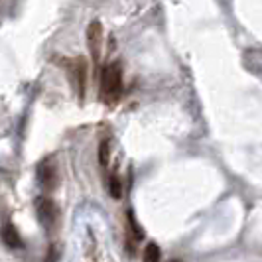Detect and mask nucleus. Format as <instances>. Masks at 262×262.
<instances>
[{"mask_svg": "<svg viewBox=\"0 0 262 262\" xmlns=\"http://www.w3.org/2000/svg\"><path fill=\"white\" fill-rule=\"evenodd\" d=\"M122 93V67L120 61L108 63L101 73V101L105 105H114Z\"/></svg>", "mask_w": 262, "mask_h": 262, "instance_id": "nucleus-1", "label": "nucleus"}, {"mask_svg": "<svg viewBox=\"0 0 262 262\" xmlns=\"http://www.w3.org/2000/svg\"><path fill=\"white\" fill-rule=\"evenodd\" d=\"M67 75L71 79V85L77 91V97L83 99L85 97V89H87V75H89V63L85 57H73V59H65L63 61Z\"/></svg>", "mask_w": 262, "mask_h": 262, "instance_id": "nucleus-2", "label": "nucleus"}, {"mask_svg": "<svg viewBox=\"0 0 262 262\" xmlns=\"http://www.w3.org/2000/svg\"><path fill=\"white\" fill-rule=\"evenodd\" d=\"M38 180L46 191H55L59 185V172L53 158H46L38 166Z\"/></svg>", "mask_w": 262, "mask_h": 262, "instance_id": "nucleus-3", "label": "nucleus"}, {"mask_svg": "<svg viewBox=\"0 0 262 262\" xmlns=\"http://www.w3.org/2000/svg\"><path fill=\"white\" fill-rule=\"evenodd\" d=\"M103 24L99 20H93L87 28V46H89V52H91V57H93V63L99 65L101 61V50H103Z\"/></svg>", "mask_w": 262, "mask_h": 262, "instance_id": "nucleus-4", "label": "nucleus"}, {"mask_svg": "<svg viewBox=\"0 0 262 262\" xmlns=\"http://www.w3.org/2000/svg\"><path fill=\"white\" fill-rule=\"evenodd\" d=\"M36 209H38V217L42 221V225L46 227H53L57 223L59 217V209L55 205V201L52 197H40L36 201Z\"/></svg>", "mask_w": 262, "mask_h": 262, "instance_id": "nucleus-5", "label": "nucleus"}, {"mask_svg": "<svg viewBox=\"0 0 262 262\" xmlns=\"http://www.w3.org/2000/svg\"><path fill=\"white\" fill-rule=\"evenodd\" d=\"M2 238H4L6 246H10V248H22V244H24L22 238H20V235H18V229H16L14 225H6V227H4Z\"/></svg>", "mask_w": 262, "mask_h": 262, "instance_id": "nucleus-6", "label": "nucleus"}, {"mask_svg": "<svg viewBox=\"0 0 262 262\" xmlns=\"http://www.w3.org/2000/svg\"><path fill=\"white\" fill-rule=\"evenodd\" d=\"M162 258V250L156 242H148L144 248V262H160Z\"/></svg>", "mask_w": 262, "mask_h": 262, "instance_id": "nucleus-7", "label": "nucleus"}, {"mask_svg": "<svg viewBox=\"0 0 262 262\" xmlns=\"http://www.w3.org/2000/svg\"><path fill=\"white\" fill-rule=\"evenodd\" d=\"M108 191H110V197H112V199H120V197H122V183H120V178H118L116 174L110 176Z\"/></svg>", "mask_w": 262, "mask_h": 262, "instance_id": "nucleus-8", "label": "nucleus"}, {"mask_svg": "<svg viewBox=\"0 0 262 262\" xmlns=\"http://www.w3.org/2000/svg\"><path fill=\"white\" fill-rule=\"evenodd\" d=\"M126 219H128V225H130V231H132L134 238H136V240L144 238V231H142V229H140V225L136 223V219H134V213H132V211H128V213H126Z\"/></svg>", "mask_w": 262, "mask_h": 262, "instance_id": "nucleus-9", "label": "nucleus"}, {"mask_svg": "<svg viewBox=\"0 0 262 262\" xmlns=\"http://www.w3.org/2000/svg\"><path fill=\"white\" fill-rule=\"evenodd\" d=\"M108 158H110V146H108V140H103L99 146V162L103 168L108 166Z\"/></svg>", "mask_w": 262, "mask_h": 262, "instance_id": "nucleus-10", "label": "nucleus"}, {"mask_svg": "<svg viewBox=\"0 0 262 262\" xmlns=\"http://www.w3.org/2000/svg\"><path fill=\"white\" fill-rule=\"evenodd\" d=\"M57 260H59V248L55 242H52L48 248V254H46V262H57Z\"/></svg>", "mask_w": 262, "mask_h": 262, "instance_id": "nucleus-11", "label": "nucleus"}]
</instances>
